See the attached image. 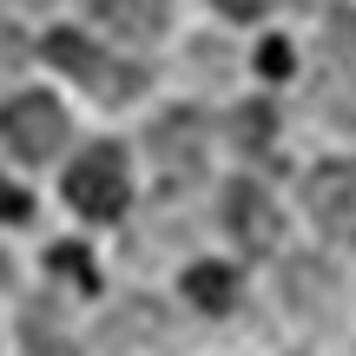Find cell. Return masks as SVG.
<instances>
[{"mask_svg": "<svg viewBox=\"0 0 356 356\" xmlns=\"http://www.w3.org/2000/svg\"><path fill=\"white\" fill-rule=\"evenodd\" d=\"M185 297L198 310H231L238 304V277H231L225 264H191L185 270Z\"/></svg>", "mask_w": 356, "mask_h": 356, "instance_id": "10", "label": "cell"}, {"mask_svg": "<svg viewBox=\"0 0 356 356\" xmlns=\"http://www.w3.org/2000/svg\"><path fill=\"white\" fill-rule=\"evenodd\" d=\"M7 7H53V0H7Z\"/></svg>", "mask_w": 356, "mask_h": 356, "instance_id": "16", "label": "cell"}, {"mask_svg": "<svg viewBox=\"0 0 356 356\" xmlns=\"http://www.w3.org/2000/svg\"><path fill=\"white\" fill-rule=\"evenodd\" d=\"M165 7L172 0H92V13L126 40H159L165 33Z\"/></svg>", "mask_w": 356, "mask_h": 356, "instance_id": "8", "label": "cell"}, {"mask_svg": "<svg viewBox=\"0 0 356 356\" xmlns=\"http://www.w3.org/2000/svg\"><path fill=\"white\" fill-rule=\"evenodd\" d=\"M257 73H264V79L291 73V40H264V47H257Z\"/></svg>", "mask_w": 356, "mask_h": 356, "instance_id": "13", "label": "cell"}, {"mask_svg": "<svg viewBox=\"0 0 356 356\" xmlns=\"http://www.w3.org/2000/svg\"><path fill=\"white\" fill-rule=\"evenodd\" d=\"M231 139H238L244 152H264V145H270V106H238V119H231Z\"/></svg>", "mask_w": 356, "mask_h": 356, "instance_id": "11", "label": "cell"}, {"mask_svg": "<svg viewBox=\"0 0 356 356\" xmlns=\"http://www.w3.org/2000/svg\"><path fill=\"white\" fill-rule=\"evenodd\" d=\"M66 204L86 218H119L126 211V152L119 145H92L66 172Z\"/></svg>", "mask_w": 356, "mask_h": 356, "instance_id": "2", "label": "cell"}, {"mask_svg": "<svg viewBox=\"0 0 356 356\" xmlns=\"http://www.w3.org/2000/svg\"><path fill=\"white\" fill-rule=\"evenodd\" d=\"M152 152H159V165H165V172L198 178V172H204V119L165 113V119L152 126Z\"/></svg>", "mask_w": 356, "mask_h": 356, "instance_id": "7", "label": "cell"}, {"mask_svg": "<svg viewBox=\"0 0 356 356\" xmlns=\"http://www.w3.org/2000/svg\"><path fill=\"white\" fill-rule=\"evenodd\" d=\"M225 231H231L251 257H264L270 244H277V204L264 198V185L231 178V191H225Z\"/></svg>", "mask_w": 356, "mask_h": 356, "instance_id": "6", "label": "cell"}, {"mask_svg": "<svg viewBox=\"0 0 356 356\" xmlns=\"http://www.w3.org/2000/svg\"><path fill=\"white\" fill-rule=\"evenodd\" d=\"M323 106L356 126V13L323 26Z\"/></svg>", "mask_w": 356, "mask_h": 356, "instance_id": "5", "label": "cell"}, {"mask_svg": "<svg viewBox=\"0 0 356 356\" xmlns=\"http://www.w3.org/2000/svg\"><path fill=\"white\" fill-rule=\"evenodd\" d=\"M47 60L60 66V73H73L79 86H86L92 99H106V106L139 92V73H132V66H119V60H106L86 33H53V40H47Z\"/></svg>", "mask_w": 356, "mask_h": 356, "instance_id": "3", "label": "cell"}, {"mask_svg": "<svg viewBox=\"0 0 356 356\" xmlns=\"http://www.w3.org/2000/svg\"><path fill=\"white\" fill-rule=\"evenodd\" d=\"M218 7H225L231 20H257V13H270V7H284V0H218ZM291 7H304V0H291Z\"/></svg>", "mask_w": 356, "mask_h": 356, "instance_id": "15", "label": "cell"}, {"mask_svg": "<svg viewBox=\"0 0 356 356\" xmlns=\"http://www.w3.org/2000/svg\"><path fill=\"white\" fill-rule=\"evenodd\" d=\"M26 218H33L26 185H0V225H26Z\"/></svg>", "mask_w": 356, "mask_h": 356, "instance_id": "14", "label": "cell"}, {"mask_svg": "<svg viewBox=\"0 0 356 356\" xmlns=\"http://www.w3.org/2000/svg\"><path fill=\"white\" fill-rule=\"evenodd\" d=\"M0 145H7L20 165L53 159V152L66 145V113H60V99H47V92H20V99H7V113H0Z\"/></svg>", "mask_w": 356, "mask_h": 356, "instance_id": "1", "label": "cell"}, {"mask_svg": "<svg viewBox=\"0 0 356 356\" xmlns=\"http://www.w3.org/2000/svg\"><path fill=\"white\" fill-rule=\"evenodd\" d=\"M0 284H7V264H0Z\"/></svg>", "mask_w": 356, "mask_h": 356, "instance_id": "17", "label": "cell"}, {"mask_svg": "<svg viewBox=\"0 0 356 356\" xmlns=\"http://www.w3.org/2000/svg\"><path fill=\"white\" fill-rule=\"evenodd\" d=\"M304 204L330 238H356V165H343V159L317 165L304 178Z\"/></svg>", "mask_w": 356, "mask_h": 356, "instance_id": "4", "label": "cell"}, {"mask_svg": "<svg viewBox=\"0 0 356 356\" xmlns=\"http://www.w3.org/2000/svg\"><path fill=\"white\" fill-rule=\"evenodd\" d=\"M47 264L60 270V277H73L79 291H92V257L79 251V244H53V251H47Z\"/></svg>", "mask_w": 356, "mask_h": 356, "instance_id": "12", "label": "cell"}, {"mask_svg": "<svg viewBox=\"0 0 356 356\" xmlns=\"http://www.w3.org/2000/svg\"><path fill=\"white\" fill-rule=\"evenodd\" d=\"M284 277H291V284H284V304H291V310H310V317H317V310L337 304V291H323V284H330V277H323V264H310V257H297Z\"/></svg>", "mask_w": 356, "mask_h": 356, "instance_id": "9", "label": "cell"}]
</instances>
